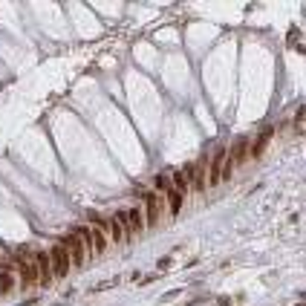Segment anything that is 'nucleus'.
Segmentation results:
<instances>
[{"label": "nucleus", "instance_id": "obj_1", "mask_svg": "<svg viewBox=\"0 0 306 306\" xmlns=\"http://www.w3.org/2000/svg\"><path fill=\"white\" fill-rule=\"evenodd\" d=\"M49 254V266H52V277H58V280H64L67 274H70V269H72V263H70V254H67V248L61 246H52L47 251Z\"/></svg>", "mask_w": 306, "mask_h": 306}, {"label": "nucleus", "instance_id": "obj_9", "mask_svg": "<svg viewBox=\"0 0 306 306\" xmlns=\"http://www.w3.org/2000/svg\"><path fill=\"white\" fill-rule=\"evenodd\" d=\"M274 136V127H266L263 133H260L257 139H254V144H251V150H248V156L251 159H260L263 153H266V147H269V139Z\"/></svg>", "mask_w": 306, "mask_h": 306}, {"label": "nucleus", "instance_id": "obj_3", "mask_svg": "<svg viewBox=\"0 0 306 306\" xmlns=\"http://www.w3.org/2000/svg\"><path fill=\"white\" fill-rule=\"evenodd\" d=\"M61 246L67 248V254H70V263L75 266V269H81L84 260H87V251H84V243L78 240L75 234H67L64 240H61Z\"/></svg>", "mask_w": 306, "mask_h": 306}, {"label": "nucleus", "instance_id": "obj_18", "mask_svg": "<svg viewBox=\"0 0 306 306\" xmlns=\"http://www.w3.org/2000/svg\"><path fill=\"white\" fill-rule=\"evenodd\" d=\"M156 188H162V191H168V179H165V177H156Z\"/></svg>", "mask_w": 306, "mask_h": 306}, {"label": "nucleus", "instance_id": "obj_4", "mask_svg": "<svg viewBox=\"0 0 306 306\" xmlns=\"http://www.w3.org/2000/svg\"><path fill=\"white\" fill-rule=\"evenodd\" d=\"M225 156H228V147H220V150L214 153L211 168H205V177H208V188H214V185H220V182H223V162H225Z\"/></svg>", "mask_w": 306, "mask_h": 306}, {"label": "nucleus", "instance_id": "obj_8", "mask_svg": "<svg viewBox=\"0 0 306 306\" xmlns=\"http://www.w3.org/2000/svg\"><path fill=\"white\" fill-rule=\"evenodd\" d=\"M144 225L147 228H156L159 223V202H156V194H144Z\"/></svg>", "mask_w": 306, "mask_h": 306}, {"label": "nucleus", "instance_id": "obj_2", "mask_svg": "<svg viewBox=\"0 0 306 306\" xmlns=\"http://www.w3.org/2000/svg\"><path fill=\"white\" fill-rule=\"evenodd\" d=\"M15 271L21 274V286L24 289H35L38 286V271H35V263L32 260H26L24 254L15 260Z\"/></svg>", "mask_w": 306, "mask_h": 306}, {"label": "nucleus", "instance_id": "obj_15", "mask_svg": "<svg viewBox=\"0 0 306 306\" xmlns=\"http://www.w3.org/2000/svg\"><path fill=\"white\" fill-rule=\"evenodd\" d=\"M127 217H130V225H133V234H139L141 228H144V217H141V211L139 208H130Z\"/></svg>", "mask_w": 306, "mask_h": 306}, {"label": "nucleus", "instance_id": "obj_10", "mask_svg": "<svg viewBox=\"0 0 306 306\" xmlns=\"http://www.w3.org/2000/svg\"><path fill=\"white\" fill-rule=\"evenodd\" d=\"M90 237H93V254H104L107 246H110L107 231L101 228V225H93V228H90Z\"/></svg>", "mask_w": 306, "mask_h": 306}, {"label": "nucleus", "instance_id": "obj_16", "mask_svg": "<svg viewBox=\"0 0 306 306\" xmlns=\"http://www.w3.org/2000/svg\"><path fill=\"white\" fill-rule=\"evenodd\" d=\"M174 188H177L179 194H188V191H191L188 179H185V174H182V171H174Z\"/></svg>", "mask_w": 306, "mask_h": 306}, {"label": "nucleus", "instance_id": "obj_12", "mask_svg": "<svg viewBox=\"0 0 306 306\" xmlns=\"http://www.w3.org/2000/svg\"><path fill=\"white\" fill-rule=\"evenodd\" d=\"M168 202H171V214H179L182 211V205H185V194H179L177 188H168Z\"/></svg>", "mask_w": 306, "mask_h": 306}, {"label": "nucleus", "instance_id": "obj_11", "mask_svg": "<svg viewBox=\"0 0 306 306\" xmlns=\"http://www.w3.org/2000/svg\"><path fill=\"white\" fill-rule=\"evenodd\" d=\"M107 231V240H113V243H124V234H121V225H118L116 217H110V220H104V225H101Z\"/></svg>", "mask_w": 306, "mask_h": 306}, {"label": "nucleus", "instance_id": "obj_13", "mask_svg": "<svg viewBox=\"0 0 306 306\" xmlns=\"http://www.w3.org/2000/svg\"><path fill=\"white\" fill-rule=\"evenodd\" d=\"M116 220H118V225H121V234H124V243H133V225H130V217H127V211H118L116 214Z\"/></svg>", "mask_w": 306, "mask_h": 306}, {"label": "nucleus", "instance_id": "obj_7", "mask_svg": "<svg viewBox=\"0 0 306 306\" xmlns=\"http://www.w3.org/2000/svg\"><path fill=\"white\" fill-rule=\"evenodd\" d=\"M248 147H251V144H248V136H240V139L228 147V162H231L234 168L246 165L248 162Z\"/></svg>", "mask_w": 306, "mask_h": 306}, {"label": "nucleus", "instance_id": "obj_6", "mask_svg": "<svg viewBox=\"0 0 306 306\" xmlns=\"http://www.w3.org/2000/svg\"><path fill=\"white\" fill-rule=\"evenodd\" d=\"M32 263H35V271H38V286H49V283H52L49 254L47 251H35V254H32Z\"/></svg>", "mask_w": 306, "mask_h": 306}, {"label": "nucleus", "instance_id": "obj_14", "mask_svg": "<svg viewBox=\"0 0 306 306\" xmlns=\"http://www.w3.org/2000/svg\"><path fill=\"white\" fill-rule=\"evenodd\" d=\"M15 271H0V294H9L15 289Z\"/></svg>", "mask_w": 306, "mask_h": 306}, {"label": "nucleus", "instance_id": "obj_5", "mask_svg": "<svg viewBox=\"0 0 306 306\" xmlns=\"http://www.w3.org/2000/svg\"><path fill=\"white\" fill-rule=\"evenodd\" d=\"M182 174H185V179H188V185H194L197 194H202V191L208 188V177H205V165H202V162H200V165H194V162L185 165Z\"/></svg>", "mask_w": 306, "mask_h": 306}, {"label": "nucleus", "instance_id": "obj_17", "mask_svg": "<svg viewBox=\"0 0 306 306\" xmlns=\"http://www.w3.org/2000/svg\"><path fill=\"white\" fill-rule=\"evenodd\" d=\"M171 263H174L171 257H162V260H159V271H168V269H171Z\"/></svg>", "mask_w": 306, "mask_h": 306}]
</instances>
